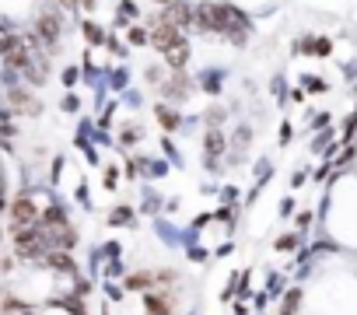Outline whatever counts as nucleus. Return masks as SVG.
I'll list each match as a JSON object with an SVG mask.
<instances>
[{"label": "nucleus", "instance_id": "nucleus-2", "mask_svg": "<svg viewBox=\"0 0 357 315\" xmlns=\"http://www.w3.org/2000/svg\"><path fill=\"white\" fill-rule=\"evenodd\" d=\"M326 235L336 249L357 252V179L354 176H343L329 193Z\"/></svg>", "mask_w": 357, "mask_h": 315}, {"label": "nucleus", "instance_id": "nucleus-5", "mask_svg": "<svg viewBox=\"0 0 357 315\" xmlns=\"http://www.w3.org/2000/svg\"><path fill=\"white\" fill-rule=\"evenodd\" d=\"M158 4H161V8H172V4H178V0H158Z\"/></svg>", "mask_w": 357, "mask_h": 315}, {"label": "nucleus", "instance_id": "nucleus-3", "mask_svg": "<svg viewBox=\"0 0 357 315\" xmlns=\"http://www.w3.org/2000/svg\"><path fill=\"white\" fill-rule=\"evenodd\" d=\"M133 221V210H130V203H119L112 214H109V224L112 228H123V224H130Z\"/></svg>", "mask_w": 357, "mask_h": 315}, {"label": "nucleus", "instance_id": "nucleus-4", "mask_svg": "<svg viewBox=\"0 0 357 315\" xmlns=\"http://www.w3.org/2000/svg\"><path fill=\"white\" fill-rule=\"evenodd\" d=\"M158 123H161L165 130H178V112L168 109V105H158Z\"/></svg>", "mask_w": 357, "mask_h": 315}, {"label": "nucleus", "instance_id": "nucleus-1", "mask_svg": "<svg viewBox=\"0 0 357 315\" xmlns=\"http://www.w3.org/2000/svg\"><path fill=\"white\" fill-rule=\"evenodd\" d=\"M305 312L312 315H357V270L329 266L305 291Z\"/></svg>", "mask_w": 357, "mask_h": 315}, {"label": "nucleus", "instance_id": "nucleus-6", "mask_svg": "<svg viewBox=\"0 0 357 315\" xmlns=\"http://www.w3.org/2000/svg\"><path fill=\"white\" fill-rule=\"evenodd\" d=\"M301 315H312V312H301Z\"/></svg>", "mask_w": 357, "mask_h": 315}]
</instances>
